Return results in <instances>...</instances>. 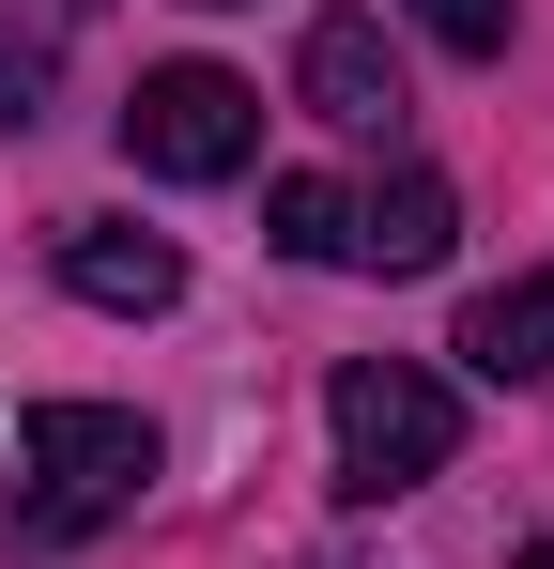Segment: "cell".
I'll return each instance as SVG.
<instances>
[{
    "mask_svg": "<svg viewBox=\"0 0 554 569\" xmlns=\"http://www.w3.org/2000/svg\"><path fill=\"white\" fill-rule=\"evenodd\" d=\"M47 78H62V62H47V31H16V16H0V123H31Z\"/></svg>",
    "mask_w": 554,
    "mask_h": 569,
    "instance_id": "obj_10",
    "label": "cell"
},
{
    "mask_svg": "<svg viewBox=\"0 0 554 569\" xmlns=\"http://www.w3.org/2000/svg\"><path fill=\"white\" fill-rule=\"evenodd\" d=\"M324 431H339V492L385 508V492H416V477L462 462V385L416 370V355H355L324 385Z\"/></svg>",
    "mask_w": 554,
    "mask_h": 569,
    "instance_id": "obj_2",
    "label": "cell"
},
{
    "mask_svg": "<svg viewBox=\"0 0 554 569\" xmlns=\"http://www.w3.org/2000/svg\"><path fill=\"white\" fill-rule=\"evenodd\" d=\"M508 569H554V539H540V555H508Z\"/></svg>",
    "mask_w": 554,
    "mask_h": 569,
    "instance_id": "obj_11",
    "label": "cell"
},
{
    "mask_svg": "<svg viewBox=\"0 0 554 569\" xmlns=\"http://www.w3.org/2000/svg\"><path fill=\"white\" fill-rule=\"evenodd\" d=\"M293 93H308V123H339V139H385V123H400V47H385L369 16H308Z\"/></svg>",
    "mask_w": 554,
    "mask_h": 569,
    "instance_id": "obj_4",
    "label": "cell"
},
{
    "mask_svg": "<svg viewBox=\"0 0 554 569\" xmlns=\"http://www.w3.org/2000/svg\"><path fill=\"white\" fill-rule=\"evenodd\" d=\"M155 492V416L123 400H31L16 416V523L31 539H92Z\"/></svg>",
    "mask_w": 554,
    "mask_h": 569,
    "instance_id": "obj_1",
    "label": "cell"
},
{
    "mask_svg": "<svg viewBox=\"0 0 554 569\" xmlns=\"http://www.w3.org/2000/svg\"><path fill=\"white\" fill-rule=\"evenodd\" d=\"M416 31L447 62H508V0H416Z\"/></svg>",
    "mask_w": 554,
    "mask_h": 569,
    "instance_id": "obj_9",
    "label": "cell"
},
{
    "mask_svg": "<svg viewBox=\"0 0 554 569\" xmlns=\"http://www.w3.org/2000/svg\"><path fill=\"white\" fill-rule=\"evenodd\" d=\"M123 154H139L155 186H231V170L263 154V93H247L231 62H155V78L123 93Z\"/></svg>",
    "mask_w": 554,
    "mask_h": 569,
    "instance_id": "obj_3",
    "label": "cell"
},
{
    "mask_svg": "<svg viewBox=\"0 0 554 569\" xmlns=\"http://www.w3.org/2000/svg\"><path fill=\"white\" fill-rule=\"evenodd\" d=\"M200 16H231V0H200Z\"/></svg>",
    "mask_w": 554,
    "mask_h": 569,
    "instance_id": "obj_12",
    "label": "cell"
},
{
    "mask_svg": "<svg viewBox=\"0 0 554 569\" xmlns=\"http://www.w3.org/2000/svg\"><path fill=\"white\" fill-rule=\"evenodd\" d=\"M263 231L293 262H355V186H324V170H277L263 186Z\"/></svg>",
    "mask_w": 554,
    "mask_h": 569,
    "instance_id": "obj_8",
    "label": "cell"
},
{
    "mask_svg": "<svg viewBox=\"0 0 554 569\" xmlns=\"http://www.w3.org/2000/svg\"><path fill=\"white\" fill-rule=\"evenodd\" d=\"M462 370L477 385H554V278H508L462 308Z\"/></svg>",
    "mask_w": 554,
    "mask_h": 569,
    "instance_id": "obj_6",
    "label": "cell"
},
{
    "mask_svg": "<svg viewBox=\"0 0 554 569\" xmlns=\"http://www.w3.org/2000/svg\"><path fill=\"white\" fill-rule=\"evenodd\" d=\"M62 292L78 308H123V323H155V308H185V247H155V231H62Z\"/></svg>",
    "mask_w": 554,
    "mask_h": 569,
    "instance_id": "obj_5",
    "label": "cell"
},
{
    "mask_svg": "<svg viewBox=\"0 0 554 569\" xmlns=\"http://www.w3.org/2000/svg\"><path fill=\"white\" fill-rule=\"evenodd\" d=\"M447 231H462V200L432 186V170H400L385 200H355V262H369V278H432Z\"/></svg>",
    "mask_w": 554,
    "mask_h": 569,
    "instance_id": "obj_7",
    "label": "cell"
}]
</instances>
